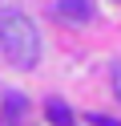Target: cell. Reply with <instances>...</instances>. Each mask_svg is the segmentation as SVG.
I'll list each match as a JSON object with an SVG mask.
<instances>
[{
	"label": "cell",
	"instance_id": "obj_2",
	"mask_svg": "<svg viewBox=\"0 0 121 126\" xmlns=\"http://www.w3.org/2000/svg\"><path fill=\"white\" fill-rule=\"evenodd\" d=\"M56 16L65 25H89L93 20V4L89 0H56Z\"/></svg>",
	"mask_w": 121,
	"mask_h": 126
},
{
	"label": "cell",
	"instance_id": "obj_4",
	"mask_svg": "<svg viewBox=\"0 0 121 126\" xmlns=\"http://www.w3.org/2000/svg\"><path fill=\"white\" fill-rule=\"evenodd\" d=\"M109 81H113V94H117V102H121V57L109 65Z\"/></svg>",
	"mask_w": 121,
	"mask_h": 126
},
{
	"label": "cell",
	"instance_id": "obj_1",
	"mask_svg": "<svg viewBox=\"0 0 121 126\" xmlns=\"http://www.w3.org/2000/svg\"><path fill=\"white\" fill-rule=\"evenodd\" d=\"M0 53L8 57L12 69H36L40 61V33L20 8L0 12Z\"/></svg>",
	"mask_w": 121,
	"mask_h": 126
},
{
	"label": "cell",
	"instance_id": "obj_5",
	"mask_svg": "<svg viewBox=\"0 0 121 126\" xmlns=\"http://www.w3.org/2000/svg\"><path fill=\"white\" fill-rule=\"evenodd\" d=\"M89 122H93V126H121L117 118H109V114H89Z\"/></svg>",
	"mask_w": 121,
	"mask_h": 126
},
{
	"label": "cell",
	"instance_id": "obj_3",
	"mask_svg": "<svg viewBox=\"0 0 121 126\" xmlns=\"http://www.w3.org/2000/svg\"><path fill=\"white\" fill-rule=\"evenodd\" d=\"M44 118H48V122H53V126H77V118H73V110L69 106H65V102H48V106H44Z\"/></svg>",
	"mask_w": 121,
	"mask_h": 126
}]
</instances>
